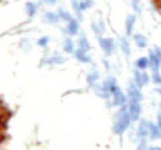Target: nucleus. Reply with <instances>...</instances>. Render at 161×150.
<instances>
[{"label":"nucleus","mask_w":161,"mask_h":150,"mask_svg":"<svg viewBox=\"0 0 161 150\" xmlns=\"http://www.w3.org/2000/svg\"><path fill=\"white\" fill-rule=\"evenodd\" d=\"M132 118H130V113H129V107L127 105L118 107V112L115 115V121H114V125H112V132L115 136L121 137L124 132H126L130 125H132Z\"/></svg>","instance_id":"1"},{"label":"nucleus","mask_w":161,"mask_h":150,"mask_svg":"<svg viewBox=\"0 0 161 150\" xmlns=\"http://www.w3.org/2000/svg\"><path fill=\"white\" fill-rule=\"evenodd\" d=\"M149 122L148 119H141L136 127V140H149ZM136 141V143H137Z\"/></svg>","instance_id":"2"},{"label":"nucleus","mask_w":161,"mask_h":150,"mask_svg":"<svg viewBox=\"0 0 161 150\" xmlns=\"http://www.w3.org/2000/svg\"><path fill=\"white\" fill-rule=\"evenodd\" d=\"M126 94H127V99L132 100V102H142V100H143L142 88L137 87L133 81H130V84H129V87H127V90H126Z\"/></svg>","instance_id":"3"},{"label":"nucleus","mask_w":161,"mask_h":150,"mask_svg":"<svg viewBox=\"0 0 161 150\" xmlns=\"http://www.w3.org/2000/svg\"><path fill=\"white\" fill-rule=\"evenodd\" d=\"M127 107H129V113H130L132 121L133 122L141 121V115H142V105H141V102H132V100H129V102H127Z\"/></svg>","instance_id":"4"},{"label":"nucleus","mask_w":161,"mask_h":150,"mask_svg":"<svg viewBox=\"0 0 161 150\" xmlns=\"http://www.w3.org/2000/svg\"><path fill=\"white\" fill-rule=\"evenodd\" d=\"M99 44H101V49H102V52L105 53L107 58H109L112 53H114V50H115V44H114V40L107 37V39H103L101 37L99 39Z\"/></svg>","instance_id":"5"},{"label":"nucleus","mask_w":161,"mask_h":150,"mask_svg":"<svg viewBox=\"0 0 161 150\" xmlns=\"http://www.w3.org/2000/svg\"><path fill=\"white\" fill-rule=\"evenodd\" d=\"M127 102H129V99H127V94L124 91H121V88L120 90H117L115 93H112L111 96V103L112 106H124V105H127Z\"/></svg>","instance_id":"6"},{"label":"nucleus","mask_w":161,"mask_h":150,"mask_svg":"<svg viewBox=\"0 0 161 150\" xmlns=\"http://www.w3.org/2000/svg\"><path fill=\"white\" fill-rule=\"evenodd\" d=\"M148 58H149V69H151L152 72H160V68H161V59L158 58L155 54L154 50H149V53H148Z\"/></svg>","instance_id":"7"},{"label":"nucleus","mask_w":161,"mask_h":150,"mask_svg":"<svg viewBox=\"0 0 161 150\" xmlns=\"http://www.w3.org/2000/svg\"><path fill=\"white\" fill-rule=\"evenodd\" d=\"M136 25V15L130 13L126 16V24H124V29H126V37H133V29Z\"/></svg>","instance_id":"8"},{"label":"nucleus","mask_w":161,"mask_h":150,"mask_svg":"<svg viewBox=\"0 0 161 150\" xmlns=\"http://www.w3.org/2000/svg\"><path fill=\"white\" fill-rule=\"evenodd\" d=\"M95 91H96V94H98L101 99H103V100H108V99H111V91H109V88L105 85V84H96L95 85Z\"/></svg>","instance_id":"9"},{"label":"nucleus","mask_w":161,"mask_h":150,"mask_svg":"<svg viewBox=\"0 0 161 150\" xmlns=\"http://www.w3.org/2000/svg\"><path fill=\"white\" fill-rule=\"evenodd\" d=\"M149 140L157 141L161 140V131L157 125V122H149Z\"/></svg>","instance_id":"10"},{"label":"nucleus","mask_w":161,"mask_h":150,"mask_svg":"<svg viewBox=\"0 0 161 150\" xmlns=\"http://www.w3.org/2000/svg\"><path fill=\"white\" fill-rule=\"evenodd\" d=\"M133 41L136 44V47L141 50L148 47V39L143 34H133Z\"/></svg>","instance_id":"11"},{"label":"nucleus","mask_w":161,"mask_h":150,"mask_svg":"<svg viewBox=\"0 0 161 150\" xmlns=\"http://www.w3.org/2000/svg\"><path fill=\"white\" fill-rule=\"evenodd\" d=\"M103 84H105V85L109 88L111 96H112V93H115L117 90H120V85H118V82H117V78L112 77V75H109V77H108L105 81H103Z\"/></svg>","instance_id":"12"},{"label":"nucleus","mask_w":161,"mask_h":150,"mask_svg":"<svg viewBox=\"0 0 161 150\" xmlns=\"http://www.w3.org/2000/svg\"><path fill=\"white\" fill-rule=\"evenodd\" d=\"M74 58L77 59L78 62H81V63H92V58H90L86 52L80 50V49H75V52H74Z\"/></svg>","instance_id":"13"},{"label":"nucleus","mask_w":161,"mask_h":150,"mask_svg":"<svg viewBox=\"0 0 161 150\" xmlns=\"http://www.w3.org/2000/svg\"><path fill=\"white\" fill-rule=\"evenodd\" d=\"M135 66L137 69H141V71H147L149 68V58L148 56H141V58L136 59V62H135Z\"/></svg>","instance_id":"14"},{"label":"nucleus","mask_w":161,"mask_h":150,"mask_svg":"<svg viewBox=\"0 0 161 150\" xmlns=\"http://www.w3.org/2000/svg\"><path fill=\"white\" fill-rule=\"evenodd\" d=\"M120 47H121V52L124 53L126 58H130V53H132V49H130V43L127 37H120Z\"/></svg>","instance_id":"15"},{"label":"nucleus","mask_w":161,"mask_h":150,"mask_svg":"<svg viewBox=\"0 0 161 150\" xmlns=\"http://www.w3.org/2000/svg\"><path fill=\"white\" fill-rule=\"evenodd\" d=\"M78 31H80V24H78V19H71L68 22V27H67V33L69 35H77Z\"/></svg>","instance_id":"16"},{"label":"nucleus","mask_w":161,"mask_h":150,"mask_svg":"<svg viewBox=\"0 0 161 150\" xmlns=\"http://www.w3.org/2000/svg\"><path fill=\"white\" fill-rule=\"evenodd\" d=\"M92 29H93V33H95V35H96L98 39H101L103 34V31H105V25H103V22H95V21H93Z\"/></svg>","instance_id":"17"},{"label":"nucleus","mask_w":161,"mask_h":150,"mask_svg":"<svg viewBox=\"0 0 161 150\" xmlns=\"http://www.w3.org/2000/svg\"><path fill=\"white\" fill-rule=\"evenodd\" d=\"M78 49L86 52V53L90 50V43H89V40L86 39V35H80V39H78Z\"/></svg>","instance_id":"18"},{"label":"nucleus","mask_w":161,"mask_h":150,"mask_svg":"<svg viewBox=\"0 0 161 150\" xmlns=\"http://www.w3.org/2000/svg\"><path fill=\"white\" fill-rule=\"evenodd\" d=\"M71 6H73L74 13L77 15L78 19L83 18V9H81V5H80V0H71Z\"/></svg>","instance_id":"19"},{"label":"nucleus","mask_w":161,"mask_h":150,"mask_svg":"<svg viewBox=\"0 0 161 150\" xmlns=\"http://www.w3.org/2000/svg\"><path fill=\"white\" fill-rule=\"evenodd\" d=\"M37 5L36 3H33V2H27L25 3V12H27V15H28L30 18H33L36 13H37Z\"/></svg>","instance_id":"20"},{"label":"nucleus","mask_w":161,"mask_h":150,"mask_svg":"<svg viewBox=\"0 0 161 150\" xmlns=\"http://www.w3.org/2000/svg\"><path fill=\"white\" fill-rule=\"evenodd\" d=\"M135 84H136L137 87H143V82H142V71L141 69H137V68H135L133 69V80H132Z\"/></svg>","instance_id":"21"},{"label":"nucleus","mask_w":161,"mask_h":150,"mask_svg":"<svg viewBox=\"0 0 161 150\" xmlns=\"http://www.w3.org/2000/svg\"><path fill=\"white\" fill-rule=\"evenodd\" d=\"M44 19L47 21L49 24H58L59 21H61L56 12H46V13H44Z\"/></svg>","instance_id":"22"},{"label":"nucleus","mask_w":161,"mask_h":150,"mask_svg":"<svg viewBox=\"0 0 161 150\" xmlns=\"http://www.w3.org/2000/svg\"><path fill=\"white\" fill-rule=\"evenodd\" d=\"M98 81H99V74L98 72H92V74H89V75H87V84H89V87L95 88V85L98 84Z\"/></svg>","instance_id":"23"},{"label":"nucleus","mask_w":161,"mask_h":150,"mask_svg":"<svg viewBox=\"0 0 161 150\" xmlns=\"http://www.w3.org/2000/svg\"><path fill=\"white\" fill-rule=\"evenodd\" d=\"M64 50H65L67 53H69V54H74V52H75V47H74L73 40L67 39L65 41H64Z\"/></svg>","instance_id":"24"},{"label":"nucleus","mask_w":161,"mask_h":150,"mask_svg":"<svg viewBox=\"0 0 161 150\" xmlns=\"http://www.w3.org/2000/svg\"><path fill=\"white\" fill-rule=\"evenodd\" d=\"M64 62H65V58L59 56V54H53V56H50L49 60H47L49 65H62Z\"/></svg>","instance_id":"25"},{"label":"nucleus","mask_w":161,"mask_h":150,"mask_svg":"<svg viewBox=\"0 0 161 150\" xmlns=\"http://www.w3.org/2000/svg\"><path fill=\"white\" fill-rule=\"evenodd\" d=\"M58 16H59V19H62L65 21V22H69V21L73 19V16H71V13H68L67 10H64V9H58Z\"/></svg>","instance_id":"26"},{"label":"nucleus","mask_w":161,"mask_h":150,"mask_svg":"<svg viewBox=\"0 0 161 150\" xmlns=\"http://www.w3.org/2000/svg\"><path fill=\"white\" fill-rule=\"evenodd\" d=\"M130 3H132V8H133V12H135V15H141L142 13L141 0H130Z\"/></svg>","instance_id":"27"},{"label":"nucleus","mask_w":161,"mask_h":150,"mask_svg":"<svg viewBox=\"0 0 161 150\" xmlns=\"http://www.w3.org/2000/svg\"><path fill=\"white\" fill-rule=\"evenodd\" d=\"M151 82L155 84L158 87H161V74L160 72H152L151 74Z\"/></svg>","instance_id":"28"},{"label":"nucleus","mask_w":161,"mask_h":150,"mask_svg":"<svg viewBox=\"0 0 161 150\" xmlns=\"http://www.w3.org/2000/svg\"><path fill=\"white\" fill-rule=\"evenodd\" d=\"M142 82H143V87L151 84V75L147 72V71H142Z\"/></svg>","instance_id":"29"},{"label":"nucleus","mask_w":161,"mask_h":150,"mask_svg":"<svg viewBox=\"0 0 161 150\" xmlns=\"http://www.w3.org/2000/svg\"><path fill=\"white\" fill-rule=\"evenodd\" d=\"M80 5H81V9L83 10L84 9H90V8L93 6V0H83Z\"/></svg>","instance_id":"30"},{"label":"nucleus","mask_w":161,"mask_h":150,"mask_svg":"<svg viewBox=\"0 0 161 150\" xmlns=\"http://www.w3.org/2000/svg\"><path fill=\"white\" fill-rule=\"evenodd\" d=\"M37 44H39L40 47H47V44H49V37H42V39H39Z\"/></svg>","instance_id":"31"},{"label":"nucleus","mask_w":161,"mask_h":150,"mask_svg":"<svg viewBox=\"0 0 161 150\" xmlns=\"http://www.w3.org/2000/svg\"><path fill=\"white\" fill-rule=\"evenodd\" d=\"M157 125H158V128H160V131H161V107L158 109V112H157Z\"/></svg>","instance_id":"32"},{"label":"nucleus","mask_w":161,"mask_h":150,"mask_svg":"<svg viewBox=\"0 0 161 150\" xmlns=\"http://www.w3.org/2000/svg\"><path fill=\"white\" fill-rule=\"evenodd\" d=\"M148 150H161V147H158V146H149Z\"/></svg>","instance_id":"33"},{"label":"nucleus","mask_w":161,"mask_h":150,"mask_svg":"<svg viewBox=\"0 0 161 150\" xmlns=\"http://www.w3.org/2000/svg\"><path fill=\"white\" fill-rule=\"evenodd\" d=\"M44 3H47V5H55L56 3V0H43Z\"/></svg>","instance_id":"34"},{"label":"nucleus","mask_w":161,"mask_h":150,"mask_svg":"<svg viewBox=\"0 0 161 150\" xmlns=\"http://www.w3.org/2000/svg\"><path fill=\"white\" fill-rule=\"evenodd\" d=\"M103 65H105V68H107L108 71H109V68H111V66H109V63H108L107 59H103Z\"/></svg>","instance_id":"35"},{"label":"nucleus","mask_w":161,"mask_h":150,"mask_svg":"<svg viewBox=\"0 0 161 150\" xmlns=\"http://www.w3.org/2000/svg\"><path fill=\"white\" fill-rule=\"evenodd\" d=\"M157 93H158V94H160V97H161V87L157 88Z\"/></svg>","instance_id":"36"}]
</instances>
